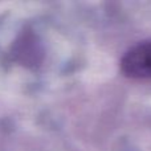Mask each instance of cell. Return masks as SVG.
Wrapping results in <instances>:
<instances>
[{
    "instance_id": "obj_1",
    "label": "cell",
    "mask_w": 151,
    "mask_h": 151,
    "mask_svg": "<svg viewBox=\"0 0 151 151\" xmlns=\"http://www.w3.org/2000/svg\"><path fill=\"white\" fill-rule=\"evenodd\" d=\"M121 69L130 78L151 80V41L130 48L121 60Z\"/></svg>"
}]
</instances>
